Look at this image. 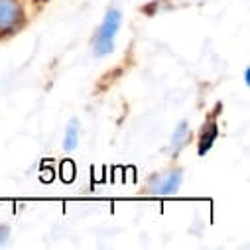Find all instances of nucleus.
<instances>
[{
	"mask_svg": "<svg viewBox=\"0 0 250 250\" xmlns=\"http://www.w3.org/2000/svg\"><path fill=\"white\" fill-rule=\"evenodd\" d=\"M191 142V128H189V122L187 120H181L173 134H171V140H169V154L175 158L183 148H187V144Z\"/></svg>",
	"mask_w": 250,
	"mask_h": 250,
	"instance_id": "nucleus-4",
	"label": "nucleus"
},
{
	"mask_svg": "<svg viewBox=\"0 0 250 250\" xmlns=\"http://www.w3.org/2000/svg\"><path fill=\"white\" fill-rule=\"evenodd\" d=\"M244 83L250 87V69H246V71H244Z\"/></svg>",
	"mask_w": 250,
	"mask_h": 250,
	"instance_id": "nucleus-8",
	"label": "nucleus"
},
{
	"mask_svg": "<svg viewBox=\"0 0 250 250\" xmlns=\"http://www.w3.org/2000/svg\"><path fill=\"white\" fill-rule=\"evenodd\" d=\"M36 2H38V4H43V2H47V0H36Z\"/></svg>",
	"mask_w": 250,
	"mask_h": 250,
	"instance_id": "nucleus-9",
	"label": "nucleus"
},
{
	"mask_svg": "<svg viewBox=\"0 0 250 250\" xmlns=\"http://www.w3.org/2000/svg\"><path fill=\"white\" fill-rule=\"evenodd\" d=\"M79 140H81V124L79 120H71L65 128V136H63V150L65 152H73L77 146H79Z\"/></svg>",
	"mask_w": 250,
	"mask_h": 250,
	"instance_id": "nucleus-6",
	"label": "nucleus"
},
{
	"mask_svg": "<svg viewBox=\"0 0 250 250\" xmlns=\"http://www.w3.org/2000/svg\"><path fill=\"white\" fill-rule=\"evenodd\" d=\"M26 26V8L22 0H0V40L18 34Z\"/></svg>",
	"mask_w": 250,
	"mask_h": 250,
	"instance_id": "nucleus-2",
	"label": "nucleus"
},
{
	"mask_svg": "<svg viewBox=\"0 0 250 250\" xmlns=\"http://www.w3.org/2000/svg\"><path fill=\"white\" fill-rule=\"evenodd\" d=\"M183 183V169L169 167L160 173H152L144 185V191L150 195H173Z\"/></svg>",
	"mask_w": 250,
	"mask_h": 250,
	"instance_id": "nucleus-3",
	"label": "nucleus"
},
{
	"mask_svg": "<svg viewBox=\"0 0 250 250\" xmlns=\"http://www.w3.org/2000/svg\"><path fill=\"white\" fill-rule=\"evenodd\" d=\"M120 24H122V12L118 8L106 10V14L95 32V38H93L95 57H104V55H110L114 51V42H116V34L120 30Z\"/></svg>",
	"mask_w": 250,
	"mask_h": 250,
	"instance_id": "nucleus-1",
	"label": "nucleus"
},
{
	"mask_svg": "<svg viewBox=\"0 0 250 250\" xmlns=\"http://www.w3.org/2000/svg\"><path fill=\"white\" fill-rule=\"evenodd\" d=\"M8 236H10V229L8 227H0V246L6 244Z\"/></svg>",
	"mask_w": 250,
	"mask_h": 250,
	"instance_id": "nucleus-7",
	"label": "nucleus"
},
{
	"mask_svg": "<svg viewBox=\"0 0 250 250\" xmlns=\"http://www.w3.org/2000/svg\"><path fill=\"white\" fill-rule=\"evenodd\" d=\"M219 136V124L215 118H209L205 124H203V128L199 132V154L203 156L215 142V138Z\"/></svg>",
	"mask_w": 250,
	"mask_h": 250,
	"instance_id": "nucleus-5",
	"label": "nucleus"
}]
</instances>
